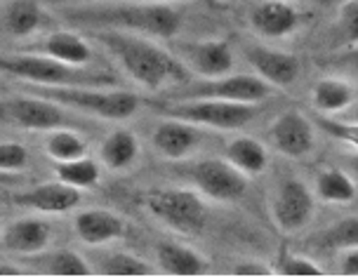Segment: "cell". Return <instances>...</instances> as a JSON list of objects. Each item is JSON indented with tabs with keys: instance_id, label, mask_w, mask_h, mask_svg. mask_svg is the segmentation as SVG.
<instances>
[{
	"instance_id": "obj_34",
	"label": "cell",
	"mask_w": 358,
	"mask_h": 280,
	"mask_svg": "<svg viewBox=\"0 0 358 280\" xmlns=\"http://www.w3.org/2000/svg\"><path fill=\"white\" fill-rule=\"evenodd\" d=\"M340 27H342L344 38H347V43L356 45L358 43V0H347V3H342Z\"/></svg>"
},
{
	"instance_id": "obj_36",
	"label": "cell",
	"mask_w": 358,
	"mask_h": 280,
	"mask_svg": "<svg viewBox=\"0 0 358 280\" xmlns=\"http://www.w3.org/2000/svg\"><path fill=\"white\" fill-rule=\"evenodd\" d=\"M342 273L344 276H358V247H349L342 257Z\"/></svg>"
},
{
	"instance_id": "obj_17",
	"label": "cell",
	"mask_w": 358,
	"mask_h": 280,
	"mask_svg": "<svg viewBox=\"0 0 358 280\" xmlns=\"http://www.w3.org/2000/svg\"><path fill=\"white\" fill-rule=\"evenodd\" d=\"M76 233H78L83 243L101 245L108 243V240L123 238L127 233V224L116 212H108V209H87V212H80L78 219H76Z\"/></svg>"
},
{
	"instance_id": "obj_5",
	"label": "cell",
	"mask_w": 358,
	"mask_h": 280,
	"mask_svg": "<svg viewBox=\"0 0 358 280\" xmlns=\"http://www.w3.org/2000/svg\"><path fill=\"white\" fill-rule=\"evenodd\" d=\"M151 217L179 233H198L206 226L208 207L198 193L189 189H149L139 196Z\"/></svg>"
},
{
	"instance_id": "obj_35",
	"label": "cell",
	"mask_w": 358,
	"mask_h": 280,
	"mask_svg": "<svg viewBox=\"0 0 358 280\" xmlns=\"http://www.w3.org/2000/svg\"><path fill=\"white\" fill-rule=\"evenodd\" d=\"M268 271L262 262H241L234 269V276H268Z\"/></svg>"
},
{
	"instance_id": "obj_28",
	"label": "cell",
	"mask_w": 358,
	"mask_h": 280,
	"mask_svg": "<svg viewBox=\"0 0 358 280\" xmlns=\"http://www.w3.org/2000/svg\"><path fill=\"white\" fill-rule=\"evenodd\" d=\"M48 264V273L52 276H69V278H80V276H90V266L80 254H76L71 250H59L55 254H50L45 259Z\"/></svg>"
},
{
	"instance_id": "obj_25",
	"label": "cell",
	"mask_w": 358,
	"mask_h": 280,
	"mask_svg": "<svg viewBox=\"0 0 358 280\" xmlns=\"http://www.w3.org/2000/svg\"><path fill=\"white\" fill-rule=\"evenodd\" d=\"M43 12L36 0H15L5 12V27L15 36H29L41 27Z\"/></svg>"
},
{
	"instance_id": "obj_8",
	"label": "cell",
	"mask_w": 358,
	"mask_h": 280,
	"mask_svg": "<svg viewBox=\"0 0 358 280\" xmlns=\"http://www.w3.org/2000/svg\"><path fill=\"white\" fill-rule=\"evenodd\" d=\"M191 182L203 196L220 202H234L245 196L248 175H243L238 168H234L229 161L208 158L191 168Z\"/></svg>"
},
{
	"instance_id": "obj_39",
	"label": "cell",
	"mask_w": 358,
	"mask_h": 280,
	"mask_svg": "<svg viewBox=\"0 0 358 280\" xmlns=\"http://www.w3.org/2000/svg\"><path fill=\"white\" fill-rule=\"evenodd\" d=\"M0 182H10V177H5L3 172H0Z\"/></svg>"
},
{
	"instance_id": "obj_20",
	"label": "cell",
	"mask_w": 358,
	"mask_h": 280,
	"mask_svg": "<svg viewBox=\"0 0 358 280\" xmlns=\"http://www.w3.org/2000/svg\"><path fill=\"white\" fill-rule=\"evenodd\" d=\"M227 161L238 168L243 175H259L266 168L264 144L252 137H236L227 146Z\"/></svg>"
},
{
	"instance_id": "obj_18",
	"label": "cell",
	"mask_w": 358,
	"mask_h": 280,
	"mask_svg": "<svg viewBox=\"0 0 358 280\" xmlns=\"http://www.w3.org/2000/svg\"><path fill=\"white\" fill-rule=\"evenodd\" d=\"M198 144L196 125L187 123L179 118H168L153 132V146L170 158V161H179V158L189 156V151Z\"/></svg>"
},
{
	"instance_id": "obj_41",
	"label": "cell",
	"mask_w": 358,
	"mask_h": 280,
	"mask_svg": "<svg viewBox=\"0 0 358 280\" xmlns=\"http://www.w3.org/2000/svg\"><path fill=\"white\" fill-rule=\"evenodd\" d=\"M354 120H358V106H356V111H354Z\"/></svg>"
},
{
	"instance_id": "obj_14",
	"label": "cell",
	"mask_w": 358,
	"mask_h": 280,
	"mask_svg": "<svg viewBox=\"0 0 358 280\" xmlns=\"http://www.w3.org/2000/svg\"><path fill=\"white\" fill-rule=\"evenodd\" d=\"M17 205L38 209V212H69L80 202V191L76 186H69L64 182H48L41 184L36 189H29L24 193H17L15 198Z\"/></svg>"
},
{
	"instance_id": "obj_19",
	"label": "cell",
	"mask_w": 358,
	"mask_h": 280,
	"mask_svg": "<svg viewBox=\"0 0 358 280\" xmlns=\"http://www.w3.org/2000/svg\"><path fill=\"white\" fill-rule=\"evenodd\" d=\"M156 262L170 276H203L206 259L196 250L179 243H161L156 247Z\"/></svg>"
},
{
	"instance_id": "obj_23",
	"label": "cell",
	"mask_w": 358,
	"mask_h": 280,
	"mask_svg": "<svg viewBox=\"0 0 358 280\" xmlns=\"http://www.w3.org/2000/svg\"><path fill=\"white\" fill-rule=\"evenodd\" d=\"M137 154H139V142L127 130L111 132L104 139V144H101V161L111 170H125L127 165L134 163Z\"/></svg>"
},
{
	"instance_id": "obj_22",
	"label": "cell",
	"mask_w": 358,
	"mask_h": 280,
	"mask_svg": "<svg viewBox=\"0 0 358 280\" xmlns=\"http://www.w3.org/2000/svg\"><path fill=\"white\" fill-rule=\"evenodd\" d=\"M45 52L64 64H73V66H85L92 59V50L80 36L69 34V31H57L45 40Z\"/></svg>"
},
{
	"instance_id": "obj_9",
	"label": "cell",
	"mask_w": 358,
	"mask_h": 280,
	"mask_svg": "<svg viewBox=\"0 0 358 280\" xmlns=\"http://www.w3.org/2000/svg\"><path fill=\"white\" fill-rule=\"evenodd\" d=\"M313 193L304 182L285 179L278 184L271 200V219L280 231L295 233L304 228L313 217Z\"/></svg>"
},
{
	"instance_id": "obj_2",
	"label": "cell",
	"mask_w": 358,
	"mask_h": 280,
	"mask_svg": "<svg viewBox=\"0 0 358 280\" xmlns=\"http://www.w3.org/2000/svg\"><path fill=\"white\" fill-rule=\"evenodd\" d=\"M73 24H85L94 29H116L142 36L172 38L182 29V12L165 3H120V5H87V8L66 10Z\"/></svg>"
},
{
	"instance_id": "obj_7",
	"label": "cell",
	"mask_w": 358,
	"mask_h": 280,
	"mask_svg": "<svg viewBox=\"0 0 358 280\" xmlns=\"http://www.w3.org/2000/svg\"><path fill=\"white\" fill-rule=\"evenodd\" d=\"M271 94V85L262 80L257 73H234L220 75L194 82L184 90V101L189 99H224V101H241V104H257Z\"/></svg>"
},
{
	"instance_id": "obj_6",
	"label": "cell",
	"mask_w": 358,
	"mask_h": 280,
	"mask_svg": "<svg viewBox=\"0 0 358 280\" xmlns=\"http://www.w3.org/2000/svg\"><path fill=\"white\" fill-rule=\"evenodd\" d=\"M168 116L187 120L191 125L220 127V130H238L257 118V106L224 99H189L168 106Z\"/></svg>"
},
{
	"instance_id": "obj_33",
	"label": "cell",
	"mask_w": 358,
	"mask_h": 280,
	"mask_svg": "<svg viewBox=\"0 0 358 280\" xmlns=\"http://www.w3.org/2000/svg\"><path fill=\"white\" fill-rule=\"evenodd\" d=\"M29 163V151L22 144L12 142H0V170L15 172L22 170Z\"/></svg>"
},
{
	"instance_id": "obj_13",
	"label": "cell",
	"mask_w": 358,
	"mask_h": 280,
	"mask_svg": "<svg viewBox=\"0 0 358 280\" xmlns=\"http://www.w3.org/2000/svg\"><path fill=\"white\" fill-rule=\"evenodd\" d=\"M184 61L206 78H220L234 68V54L227 40H201L182 45Z\"/></svg>"
},
{
	"instance_id": "obj_30",
	"label": "cell",
	"mask_w": 358,
	"mask_h": 280,
	"mask_svg": "<svg viewBox=\"0 0 358 280\" xmlns=\"http://www.w3.org/2000/svg\"><path fill=\"white\" fill-rule=\"evenodd\" d=\"M325 247H337V250H349V247H358V217H347L335 221L328 231L323 233Z\"/></svg>"
},
{
	"instance_id": "obj_11",
	"label": "cell",
	"mask_w": 358,
	"mask_h": 280,
	"mask_svg": "<svg viewBox=\"0 0 358 280\" xmlns=\"http://www.w3.org/2000/svg\"><path fill=\"white\" fill-rule=\"evenodd\" d=\"M268 137H271V144L276 146V151L287 158H304L316 146V130L309 123V118L297 109L280 113L273 120Z\"/></svg>"
},
{
	"instance_id": "obj_40",
	"label": "cell",
	"mask_w": 358,
	"mask_h": 280,
	"mask_svg": "<svg viewBox=\"0 0 358 280\" xmlns=\"http://www.w3.org/2000/svg\"><path fill=\"white\" fill-rule=\"evenodd\" d=\"M52 3H64V0H52ZM71 3H76V0H71ZM149 3V0H146ZM151 3H156V0H151Z\"/></svg>"
},
{
	"instance_id": "obj_1",
	"label": "cell",
	"mask_w": 358,
	"mask_h": 280,
	"mask_svg": "<svg viewBox=\"0 0 358 280\" xmlns=\"http://www.w3.org/2000/svg\"><path fill=\"white\" fill-rule=\"evenodd\" d=\"M92 38L104 45L118 59L120 66L144 87L158 90L168 82H187L189 71L182 61L175 59L158 47L156 43L146 40L142 34L116 29H94Z\"/></svg>"
},
{
	"instance_id": "obj_16",
	"label": "cell",
	"mask_w": 358,
	"mask_h": 280,
	"mask_svg": "<svg viewBox=\"0 0 358 280\" xmlns=\"http://www.w3.org/2000/svg\"><path fill=\"white\" fill-rule=\"evenodd\" d=\"M52 228L48 221L36 219V217H24L17 219L5 228L0 235V247L8 252L17 254H36L48 247Z\"/></svg>"
},
{
	"instance_id": "obj_21",
	"label": "cell",
	"mask_w": 358,
	"mask_h": 280,
	"mask_svg": "<svg viewBox=\"0 0 358 280\" xmlns=\"http://www.w3.org/2000/svg\"><path fill=\"white\" fill-rule=\"evenodd\" d=\"M311 101H313V109L323 113L344 111L354 101V87L347 80L340 78L318 80L311 90Z\"/></svg>"
},
{
	"instance_id": "obj_4",
	"label": "cell",
	"mask_w": 358,
	"mask_h": 280,
	"mask_svg": "<svg viewBox=\"0 0 358 280\" xmlns=\"http://www.w3.org/2000/svg\"><path fill=\"white\" fill-rule=\"evenodd\" d=\"M36 94L59 106H71L92 116L108 120L130 118L139 106L137 94L127 90H104V87H43L36 85Z\"/></svg>"
},
{
	"instance_id": "obj_38",
	"label": "cell",
	"mask_w": 358,
	"mask_h": 280,
	"mask_svg": "<svg viewBox=\"0 0 358 280\" xmlns=\"http://www.w3.org/2000/svg\"><path fill=\"white\" fill-rule=\"evenodd\" d=\"M323 3H347V0H323Z\"/></svg>"
},
{
	"instance_id": "obj_12",
	"label": "cell",
	"mask_w": 358,
	"mask_h": 280,
	"mask_svg": "<svg viewBox=\"0 0 358 280\" xmlns=\"http://www.w3.org/2000/svg\"><path fill=\"white\" fill-rule=\"evenodd\" d=\"M245 57H248V64L252 66V71L257 73L262 80H266L268 85L290 87L299 75V59L290 52L255 45V47H248Z\"/></svg>"
},
{
	"instance_id": "obj_24",
	"label": "cell",
	"mask_w": 358,
	"mask_h": 280,
	"mask_svg": "<svg viewBox=\"0 0 358 280\" xmlns=\"http://www.w3.org/2000/svg\"><path fill=\"white\" fill-rule=\"evenodd\" d=\"M356 182L349 172L328 168L325 172L316 177V193L318 198L328 200V202H349L356 198Z\"/></svg>"
},
{
	"instance_id": "obj_10",
	"label": "cell",
	"mask_w": 358,
	"mask_h": 280,
	"mask_svg": "<svg viewBox=\"0 0 358 280\" xmlns=\"http://www.w3.org/2000/svg\"><path fill=\"white\" fill-rule=\"evenodd\" d=\"M62 106L45 97L0 99V123L27 127V130H52L64 125Z\"/></svg>"
},
{
	"instance_id": "obj_32",
	"label": "cell",
	"mask_w": 358,
	"mask_h": 280,
	"mask_svg": "<svg viewBox=\"0 0 358 280\" xmlns=\"http://www.w3.org/2000/svg\"><path fill=\"white\" fill-rule=\"evenodd\" d=\"M321 130L332 139L354 146L358 149V120L354 123H344V120H332V118H321Z\"/></svg>"
},
{
	"instance_id": "obj_31",
	"label": "cell",
	"mask_w": 358,
	"mask_h": 280,
	"mask_svg": "<svg viewBox=\"0 0 358 280\" xmlns=\"http://www.w3.org/2000/svg\"><path fill=\"white\" fill-rule=\"evenodd\" d=\"M278 273L285 278H318L323 276V269L316 262L292 252H280L278 257Z\"/></svg>"
},
{
	"instance_id": "obj_29",
	"label": "cell",
	"mask_w": 358,
	"mask_h": 280,
	"mask_svg": "<svg viewBox=\"0 0 358 280\" xmlns=\"http://www.w3.org/2000/svg\"><path fill=\"white\" fill-rule=\"evenodd\" d=\"M104 271L108 276H120V278H142V276H151V266L139 257H132V254L125 252H116L106 259Z\"/></svg>"
},
{
	"instance_id": "obj_27",
	"label": "cell",
	"mask_w": 358,
	"mask_h": 280,
	"mask_svg": "<svg viewBox=\"0 0 358 280\" xmlns=\"http://www.w3.org/2000/svg\"><path fill=\"white\" fill-rule=\"evenodd\" d=\"M45 149H48L50 158H55L57 163L76 161V158H83L87 154L85 142L69 130L52 132V135L48 137V142H45Z\"/></svg>"
},
{
	"instance_id": "obj_15",
	"label": "cell",
	"mask_w": 358,
	"mask_h": 280,
	"mask_svg": "<svg viewBox=\"0 0 358 280\" xmlns=\"http://www.w3.org/2000/svg\"><path fill=\"white\" fill-rule=\"evenodd\" d=\"M250 24L264 38H283L299 27V12L285 0H266L252 8Z\"/></svg>"
},
{
	"instance_id": "obj_37",
	"label": "cell",
	"mask_w": 358,
	"mask_h": 280,
	"mask_svg": "<svg viewBox=\"0 0 358 280\" xmlns=\"http://www.w3.org/2000/svg\"><path fill=\"white\" fill-rule=\"evenodd\" d=\"M349 168H351V177H354V182H356V186H358V156L349 158Z\"/></svg>"
},
{
	"instance_id": "obj_26",
	"label": "cell",
	"mask_w": 358,
	"mask_h": 280,
	"mask_svg": "<svg viewBox=\"0 0 358 280\" xmlns=\"http://www.w3.org/2000/svg\"><path fill=\"white\" fill-rule=\"evenodd\" d=\"M57 177L59 182L76 189H90L99 182V165L92 158H76V161L57 163Z\"/></svg>"
},
{
	"instance_id": "obj_3",
	"label": "cell",
	"mask_w": 358,
	"mask_h": 280,
	"mask_svg": "<svg viewBox=\"0 0 358 280\" xmlns=\"http://www.w3.org/2000/svg\"><path fill=\"white\" fill-rule=\"evenodd\" d=\"M0 71L43 87H113L116 78L106 71H87L83 66L64 64L55 57L3 54Z\"/></svg>"
}]
</instances>
